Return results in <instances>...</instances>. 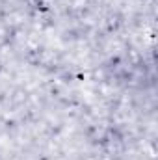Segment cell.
I'll return each mask as SVG.
<instances>
[{"label":"cell","mask_w":158,"mask_h":160,"mask_svg":"<svg viewBox=\"0 0 158 160\" xmlns=\"http://www.w3.org/2000/svg\"><path fill=\"white\" fill-rule=\"evenodd\" d=\"M24 2H26V6H28L30 9H34V11L45 9V0H24Z\"/></svg>","instance_id":"cell-1"}]
</instances>
